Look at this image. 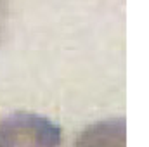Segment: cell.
<instances>
[{"label": "cell", "mask_w": 149, "mask_h": 147, "mask_svg": "<svg viewBox=\"0 0 149 147\" xmlns=\"http://www.w3.org/2000/svg\"><path fill=\"white\" fill-rule=\"evenodd\" d=\"M3 9H5V3L3 0H0V28H2V19H3Z\"/></svg>", "instance_id": "cell-1"}]
</instances>
